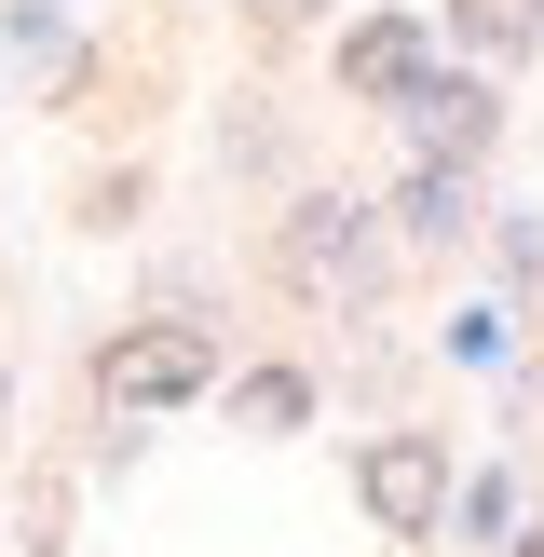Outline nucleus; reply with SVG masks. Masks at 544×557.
Masks as SVG:
<instances>
[{"instance_id": "nucleus-4", "label": "nucleus", "mask_w": 544, "mask_h": 557, "mask_svg": "<svg viewBox=\"0 0 544 557\" xmlns=\"http://www.w3.org/2000/svg\"><path fill=\"white\" fill-rule=\"evenodd\" d=\"M395 123L422 136V163H477L504 109H490V82H477V69H422V82L395 96Z\"/></svg>"}, {"instance_id": "nucleus-1", "label": "nucleus", "mask_w": 544, "mask_h": 557, "mask_svg": "<svg viewBox=\"0 0 544 557\" xmlns=\"http://www.w3.org/2000/svg\"><path fill=\"white\" fill-rule=\"evenodd\" d=\"M272 272H286L313 313H368L381 299V245H368V205H341V190H313V205H286V232H272Z\"/></svg>"}, {"instance_id": "nucleus-2", "label": "nucleus", "mask_w": 544, "mask_h": 557, "mask_svg": "<svg viewBox=\"0 0 544 557\" xmlns=\"http://www.w3.org/2000/svg\"><path fill=\"white\" fill-rule=\"evenodd\" d=\"M354 504H368L395 544H422L435 517H449V449H435V435H368V462H354Z\"/></svg>"}, {"instance_id": "nucleus-5", "label": "nucleus", "mask_w": 544, "mask_h": 557, "mask_svg": "<svg viewBox=\"0 0 544 557\" xmlns=\"http://www.w3.org/2000/svg\"><path fill=\"white\" fill-rule=\"evenodd\" d=\"M341 82H354V96H408V82H422V27H408V14L341 27Z\"/></svg>"}, {"instance_id": "nucleus-3", "label": "nucleus", "mask_w": 544, "mask_h": 557, "mask_svg": "<svg viewBox=\"0 0 544 557\" xmlns=\"http://www.w3.org/2000/svg\"><path fill=\"white\" fill-rule=\"evenodd\" d=\"M96 395H109V422H136V408H177V395H205V341H190V326H136V341H109Z\"/></svg>"}, {"instance_id": "nucleus-9", "label": "nucleus", "mask_w": 544, "mask_h": 557, "mask_svg": "<svg viewBox=\"0 0 544 557\" xmlns=\"http://www.w3.org/2000/svg\"><path fill=\"white\" fill-rule=\"evenodd\" d=\"M449 517H462V531H504V517H517V490H504V476H477V490H449Z\"/></svg>"}, {"instance_id": "nucleus-7", "label": "nucleus", "mask_w": 544, "mask_h": 557, "mask_svg": "<svg viewBox=\"0 0 544 557\" xmlns=\"http://www.w3.org/2000/svg\"><path fill=\"white\" fill-rule=\"evenodd\" d=\"M232 422L245 435H299V422H313V381H299V368H245L232 381Z\"/></svg>"}, {"instance_id": "nucleus-8", "label": "nucleus", "mask_w": 544, "mask_h": 557, "mask_svg": "<svg viewBox=\"0 0 544 557\" xmlns=\"http://www.w3.org/2000/svg\"><path fill=\"white\" fill-rule=\"evenodd\" d=\"M449 27H462L477 54H531V41H544V0H449Z\"/></svg>"}, {"instance_id": "nucleus-6", "label": "nucleus", "mask_w": 544, "mask_h": 557, "mask_svg": "<svg viewBox=\"0 0 544 557\" xmlns=\"http://www.w3.org/2000/svg\"><path fill=\"white\" fill-rule=\"evenodd\" d=\"M462 205H477V177H462V163H422V177L395 190V218H408V245H449V232H462Z\"/></svg>"}]
</instances>
